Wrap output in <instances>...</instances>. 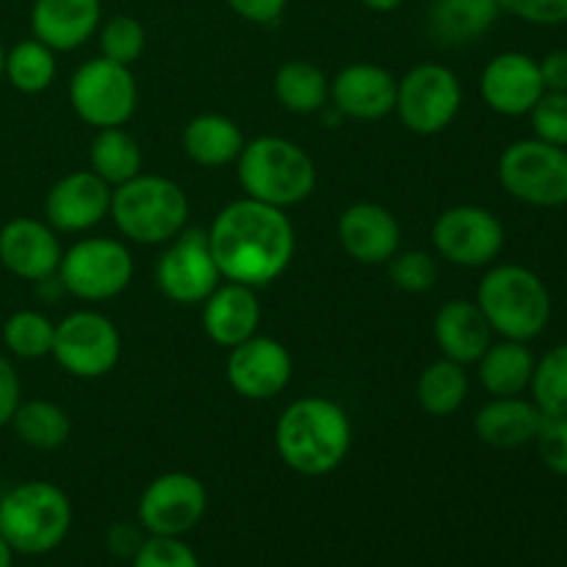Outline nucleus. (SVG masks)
Returning <instances> with one entry per match:
<instances>
[{"mask_svg": "<svg viewBox=\"0 0 567 567\" xmlns=\"http://www.w3.org/2000/svg\"><path fill=\"white\" fill-rule=\"evenodd\" d=\"M225 377L233 391L249 402H269L288 388L293 377L291 352L277 338L252 336L230 349Z\"/></svg>", "mask_w": 567, "mask_h": 567, "instance_id": "15", "label": "nucleus"}, {"mask_svg": "<svg viewBox=\"0 0 567 567\" xmlns=\"http://www.w3.org/2000/svg\"><path fill=\"white\" fill-rule=\"evenodd\" d=\"M55 324L39 310H17L3 324V343L14 358L39 360L53 352Z\"/></svg>", "mask_w": 567, "mask_h": 567, "instance_id": "33", "label": "nucleus"}, {"mask_svg": "<svg viewBox=\"0 0 567 567\" xmlns=\"http://www.w3.org/2000/svg\"><path fill=\"white\" fill-rule=\"evenodd\" d=\"M468 371L449 358L432 360L415 382V399H419L421 410L435 419H449L457 413L468 399Z\"/></svg>", "mask_w": 567, "mask_h": 567, "instance_id": "30", "label": "nucleus"}, {"mask_svg": "<svg viewBox=\"0 0 567 567\" xmlns=\"http://www.w3.org/2000/svg\"><path fill=\"white\" fill-rule=\"evenodd\" d=\"M275 100L291 114H319L330 103V78L319 64L305 59H291L277 66Z\"/></svg>", "mask_w": 567, "mask_h": 567, "instance_id": "28", "label": "nucleus"}, {"mask_svg": "<svg viewBox=\"0 0 567 567\" xmlns=\"http://www.w3.org/2000/svg\"><path fill=\"white\" fill-rule=\"evenodd\" d=\"M100 53L103 59L116 61V64L131 66L133 61L142 59L144 48H147V31L136 17L116 14L111 20L100 22L97 28Z\"/></svg>", "mask_w": 567, "mask_h": 567, "instance_id": "35", "label": "nucleus"}, {"mask_svg": "<svg viewBox=\"0 0 567 567\" xmlns=\"http://www.w3.org/2000/svg\"><path fill=\"white\" fill-rule=\"evenodd\" d=\"M103 22V0H33L31 33L55 53L86 44Z\"/></svg>", "mask_w": 567, "mask_h": 567, "instance_id": "22", "label": "nucleus"}, {"mask_svg": "<svg viewBox=\"0 0 567 567\" xmlns=\"http://www.w3.org/2000/svg\"><path fill=\"white\" fill-rule=\"evenodd\" d=\"M338 244L363 266H385L402 247L399 219L377 203H354L338 216Z\"/></svg>", "mask_w": 567, "mask_h": 567, "instance_id": "20", "label": "nucleus"}, {"mask_svg": "<svg viewBox=\"0 0 567 567\" xmlns=\"http://www.w3.org/2000/svg\"><path fill=\"white\" fill-rule=\"evenodd\" d=\"M476 305L493 336L532 343L551 321V291L537 271L520 264H493L476 288Z\"/></svg>", "mask_w": 567, "mask_h": 567, "instance_id": "3", "label": "nucleus"}, {"mask_svg": "<svg viewBox=\"0 0 567 567\" xmlns=\"http://www.w3.org/2000/svg\"><path fill=\"white\" fill-rule=\"evenodd\" d=\"M133 252L120 238H81L72 244L59 264V280L66 293L81 302H109L127 291L133 282Z\"/></svg>", "mask_w": 567, "mask_h": 567, "instance_id": "7", "label": "nucleus"}, {"mask_svg": "<svg viewBox=\"0 0 567 567\" xmlns=\"http://www.w3.org/2000/svg\"><path fill=\"white\" fill-rule=\"evenodd\" d=\"M498 183L509 197L532 208H563L567 205V150L535 136L518 138L498 158Z\"/></svg>", "mask_w": 567, "mask_h": 567, "instance_id": "8", "label": "nucleus"}, {"mask_svg": "<svg viewBox=\"0 0 567 567\" xmlns=\"http://www.w3.org/2000/svg\"><path fill=\"white\" fill-rule=\"evenodd\" d=\"M205 233L221 280L249 288L271 286L297 252V233L286 210L249 197L225 205Z\"/></svg>", "mask_w": 567, "mask_h": 567, "instance_id": "1", "label": "nucleus"}, {"mask_svg": "<svg viewBox=\"0 0 567 567\" xmlns=\"http://www.w3.org/2000/svg\"><path fill=\"white\" fill-rule=\"evenodd\" d=\"M463 83L437 61L415 64L396 81V116L415 136H437L460 116Z\"/></svg>", "mask_w": 567, "mask_h": 567, "instance_id": "10", "label": "nucleus"}, {"mask_svg": "<svg viewBox=\"0 0 567 567\" xmlns=\"http://www.w3.org/2000/svg\"><path fill=\"white\" fill-rule=\"evenodd\" d=\"M543 413L532 399L491 396L474 415V435L493 449H524L535 443Z\"/></svg>", "mask_w": 567, "mask_h": 567, "instance_id": "24", "label": "nucleus"}, {"mask_svg": "<svg viewBox=\"0 0 567 567\" xmlns=\"http://www.w3.org/2000/svg\"><path fill=\"white\" fill-rule=\"evenodd\" d=\"M20 402V377H17L14 365L0 354V430L11 424Z\"/></svg>", "mask_w": 567, "mask_h": 567, "instance_id": "43", "label": "nucleus"}, {"mask_svg": "<svg viewBox=\"0 0 567 567\" xmlns=\"http://www.w3.org/2000/svg\"><path fill=\"white\" fill-rule=\"evenodd\" d=\"M53 360L75 380H100L122 358V336L97 310H75L55 324Z\"/></svg>", "mask_w": 567, "mask_h": 567, "instance_id": "11", "label": "nucleus"}, {"mask_svg": "<svg viewBox=\"0 0 567 567\" xmlns=\"http://www.w3.org/2000/svg\"><path fill=\"white\" fill-rule=\"evenodd\" d=\"M437 349L443 358L460 365H474L493 343V330L482 316L480 305L471 299H449L435 316L432 324Z\"/></svg>", "mask_w": 567, "mask_h": 567, "instance_id": "23", "label": "nucleus"}, {"mask_svg": "<svg viewBox=\"0 0 567 567\" xmlns=\"http://www.w3.org/2000/svg\"><path fill=\"white\" fill-rule=\"evenodd\" d=\"M11 563H14V551H11V546L0 535V567H11Z\"/></svg>", "mask_w": 567, "mask_h": 567, "instance_id": "46", "label": "nucleus"}, {"mask_svg": "<svg viewBox=\"0 0 567 567\" xmlns=\"http://www.w3.org/2000/svg\"><path fill=\"white\" fill-rule=\"evenodd\" d=\"M535 363L537 358L529 343L502 338L493 341L474 365L480 385L491 396H524L532 385Z\"/></svg>", "mask_w": 567, "mask_h": 567, "instance_id": "26", "label": "nucleus"}, {"mask_svg": "<svg viewBox=\"0 0 567 567\" xmlns=\"http://www.w3.org/2000/svg\"><path fill=\"white\" fill-rule=\"evenodd\" d=\"M529 393L543 415H567V343L537 358Z\"/></svg>", "mask_w": 567, "mask_h": 567, "instance_id": "34", "label": "nucleus"}, {"mask_svg": "<svg viewBox=\"0 0 567 567\" xmlns=\"http://www.w3.org/2000/svg\"><path fill=\"white\" fill-rule=\"evenodd\" d=\"M114 188L92 169H78L50 186L44 197V216L55 233H86L97 227L111 210Z\"/></svg>", "mask_w": 567, "mask_h": 567, "instance_id": "18", "label": "nucleus"}, {"mask_svg": "<svg viewBox=\"0 0 567 567\" xmlns=\"http://www.w3.org/2000/svg\"><path fill=\"white\" fill-rule=\"evenodd\" d=\"M131 567H203L183 537H147Z\"/></svg>", "mask_w": 567, "mask_h": 567, "instance_id": "38", "label": "nucleus"}, {"mask_svg": "<svg viewBox=\"0 0 567 567\" xmlns=\"http://www.w3.org/2000/svg\"><path fill=\"white\" fill-rule=\"evenodd\" d=\"M498 0H432L426 31L443 48H460L485 37L498 20Z\"/></svg>", "mask_w": 567, "mask_h": 567, "instance_id": "25", "label": "nucleus"}, {"mask_svg": "<svg viewBox=\"0 0 567 567\" xmlns=\"http://www.w3.org/2000/svg\"><path fill=\"white\" fill-rule=\"evenodd\" d=\"M17 437L25 446L39 449V452H53L61 449L72 435V421L61 404L48 402V399H31L20 402L14 419H11Z\"/></svg>", "mask_w": 567, "mask_h": 567, "instance_id": "31", "label": "nucleus"}, {"mask_svg": "<svg viewBox=\"0 0 567 567\" xmlns=\"http://www.w3.org/2000/svg\"><path fill=\"white\" fill-rule=\"evenodd\" d=\"M540 78L546 92H567V50H551L540 61Z\"/></svg>", "mask_w": 567, "mask_h": 567, "instance_id": "44", "label": "nucleus"}, {"mask_svg": "<svg viewBox=\"0 0 567 567\" xmlns=\"http://www.w3.org/2000/svg\"><path fill=\"white\" fill-rule=\"evenodd\" d=\"M55 50L39 39H22L6 53V78L22 94H42L55 81Z\"/></svg>", "mask_w": 567, "mask_h": 567, "instance_id": "32", "label": "nucleus"}, {"mask_svg": "<svg viewBox=\"0 0 567 567\" xmlns=\"http://www.w3.org/2000/svg\"><path fill=\"white\" fill-rule=\"evenodd\" d=\"M260 310L258 288L221 280L203 302V330L216 347L233 349L247 338L258 336Z\"/></svg>", "mask_w": 567, "mask_h": 567, "instance_id": "21", "label": "nucleus"}, {"mask_svg": "<svg viewBox=\"0 0 567 567\" xmlns=\"http://www.w3.org/2000/svg\"><path fill=\"white\" fill-rule=\"evenodd\" d=\"M236 164L244 197L282 210L305 203L319 177L308 150L282 136L252 138L244 144Z\"/></svg>", "mask_w": 567, "mask_h": 567, "instance_id": "5", "label": "nucleus"}, {"mask_svg": "<svg viewBox=\"0 0 567 567\" xmlns=\"http://www.w3.org/2000/svg\"><path fill=\"white\" fill-rule=\"evenodd\" d=\"M396 81L385 66L354 61L330 78V103L343 120H385L396 109Z\"/></svg>", "mask_w": 567, "mask_h": 567, "instance_id": "17", "label": "nucleus"}, {"mask_svg": "<svg viewBox=\"0 0 567 567\" xmlns=\"http://www.w3.org/2000/svg\"><path fill=\"white\" fill-rule=\"evenodd\" d=\"M352 449V421L327 396L288 404L275 424V452L299 476L319 480L343 465Z\"/></svg>", "mask_w": 567, "mask_h": 567, "instance_id": "2", "label": "nucleus"}, {"mask_svg": "<svg viewBox=\"0 0 567 567\" xmlns=\"http://www.w3.org/2000/svg\"><path fill=\"white\" fill-rule=\"evenodd\" d=\"M208 513V491L186 471H169L150 482L136 504V520L150 537H186Z\"/></svg>", "mask_w": 567, "mask_h": 567, "instance_id": "13", "label": "nucleus"}, {"mask_svg": "<svg viewBox=\"0 0 567 567\" xmlns=\"http://www.w3.org/2000/svg\"><path fill=\"white\" fill-rule=\"evenodd\" d=\"M535 446L551 474L567 476V415H543Z\"/></svg>", "mask_w": 567, "mask_h": 567, "instance_id": "39", "label": "nucleus"}, {"mask_svg": "<svg viewBox=\"0 0 567 567\" xmlns=\"http://www.w3.org/2000/svg\"><path fill=\"white\" fill-rule=\"evenodd\" d=\"M164 247L166 249L155 264L158 291L175 305H203L221 282L214 252H210L208 233L186 227Z\"/></svg>", "mask_w": 567, "mask_h": 567, "instance_id": "14", "label": "nucleus"}, {"mask_svg": "<svg viewBox=\"0 0 567 567\" xmlns=\"http://www.w3.org/2000/svg\"><path fill=\"white\" fill-rule=\"evenodd\" d=\"M227 6H230L233 14L252 22V25H271L282 17L288 0H227Z\"/></svg>", "mask_w": 567, "mask_h": 567, "instance_id": "42", "label": "nucleus"}, {"mask_svg": "<svg viewBox=\"0 0 567 567\" xmlns=\"http://www.w3.org/2000/svg\"><path fill=\"white\" fill-rule=\"evenodd\" d=\"M89 169L109 183L111 188L133 181L142 175L144 155L136 138L125 127H103L94 133L92 147H89Z\"/></svg>", "mask_w": 567, "mask_h": 567, "instance_id": "29", "label": "nucleus"}, {"mask_svg": "<svg viewBox=\"0 0 567 567\" xmlns=\"http://www.w3.org/2000/svg\"><path fill=\"white\" fill-rule=\"evenodd\" d=\"M480 92L493 114L509 116V120L529 116V111L546 92L540 64L520 50L493 55L480 75Z\"/></svg>", "mask_w": 567, "mask_h": 567, "instance_id": "16", "label": "nucleus"}, {"mask_svg": "<svg viewBox=\"0 0 567 567\" xmlns=\"http://www.w3.org/2000/svg\"><path fill=\"white\" fill-rule=\"evenodd\" d=\"M385 266L393 286L404 293H426L437 282V264L424 249H408V252L399 249Z\"/></svg>", "mask_w": 567, "mask_h": 567, "instance_id": "36", "label": "nucleus"}, {"mask_svg": "<svg viewBox=\"0 0 567 567\" xmlns=\"http://www.w3.org/2000/svg\"><path fill=\"white\" fill-rule=\"evenodd\" d=\"M529 122L535 138L567 150V92H543L529 111Z\"/></svg>", "mask_w": 567, "mask_h": 567, "instance_id": "37", "label": "nucleus"}, {"mask_svg": "<svg viewBox=\"0 0 567 567\" xmlns=\"http://www.w3.org/2000/svg\"><path fill=\"white\" fill-rule=\"evenodd\" d=\"M192 203L181 183L164 175H136L111 192V210L122 238L144 247H161L186 230Z\"/></svg>", "mask_w": 567, "mask_h": 567, "instance_id": "4", "label": "nucleus"}, {"mask_svg": "<svg viewBox=\"0 0 567 567\" xmlns=\"http://www.w3.org/2000/svg\"><path fill=\"white\" fill-rule=\"evenodd\" d=\"M360 3H363L365 9L380 11V14H388V11H396L399 6L404 3V0H360Z\"/></svg>", "mask_w": 567, "mask_h": 567, "instance_id": "45", "label": "nucleus"}, {"mask_svg": "<svg viewBox=\"0 0 567 567\" xmlns=\"http://www.w3.org/2000/svg\"><path fill=\"white\" fill-rule=\"evenodd\" d=\"M147 532L142 529V524H125V520H120V524L109 526V532H105V546H109V551L114 554V557L120 559H133L138 554V548L144 546V540H147Z\"/></svg>", "mask_w": 567, "mask_h": 567, "instance_id": "41", "label": "nucleus"}, {"mask_svg": "<svg viewBox=\"0 0 567 567\" xmlns=\"http://www.w3.org/2000/svg\"><path fill=\"white\" fill-rule=\"evenodd\" d=\"M6 78V50H3V44H0V81H3Z\"/></svg>", "mask_w": 567, "mask_h": 567, "instance_id": "47", "label": "nucleus"}, {"mask_svg": "<svg viewBox=\"0 0 567 567\" xmlns=\"http://www.w3.org/2000/svg\"><path fill=\"white\" fill-rule=\"evenodd\" d=\"M59 236L48 221L17 216L0 230V264L28 282H48L61 264Z\"/></svg>", "mask_w": 567, "mask_h": 567, "instance_id": "19", "label": "nucleus"}, {"mask_svg": "<svg viewBox=\"0 0 567 567\" xmlns=\"http://www.w3.org/2000/svg\"><path fill=\"white\" fill-rule=\"evenodd\" d=\"M498 9L529 25H565L567 22V0H498Z\"/></svg>", "mask_w": 567, "mask_h": 567, "instance_id": "40", "label": "nucleus"}, {"mask_svg": "<svg viewBox=\"0 0 567 567\" xmlns=\"http://www.w3.org/2000/svg\"><path fill=\"white\" fill-rule=\"evenodd\" d=\"M502 219L482 205H454L432 225V244L437 255L460 269H487L504 252Z\"/></svg>", "mask_w": 567, "mask_h": 567, "instance_id": "12", "label": "nucleus"}, {"mask_svg": "<svg viewBox=\"0 0 567 567\" xmlns=\"http://www.w3.org/2000/svg\"><path fill=\"white\" fill-rule=\"evenodd\" d=\"M70 105L78 120L97 131L125 127L138 109L136 75L103 55L83 61L70 78Z\"/></svg>", "mask_w": 567, "mask_h": 567, "instance_id": "9", "label": "nucleus"}, {"mask_svg": "<svg viewBox=\"0 0 567 567\" xmlns=\"http://www.w3.org/2000/svg\"><path fill=\"white\" fill-rule=\"evenodd\" d=\"M181 142L188 161L216 169V166L236 164L247 138H244L238 122L230 120V116L197 114L194 120L186 122Z\"/></svg>", "mask_w": 567, "mask_h": 567, "instance_id": "27", "label": "nucleus"}, {"mask_svg": "<svg viewBox=\"0 0 567 567\" xmlns=\"http://www.w3.org/2000/svg\"><path fill=\"white\" fill-rule=\"evenodd\" d=\"M72 504L53 482H22L0 496V535L11 551L42 557L66 540Z\"/></svg>", "mask_w": 567, "mask_h": 567, "instance_id": "6", "label": "nucleus"}]
</instances>
